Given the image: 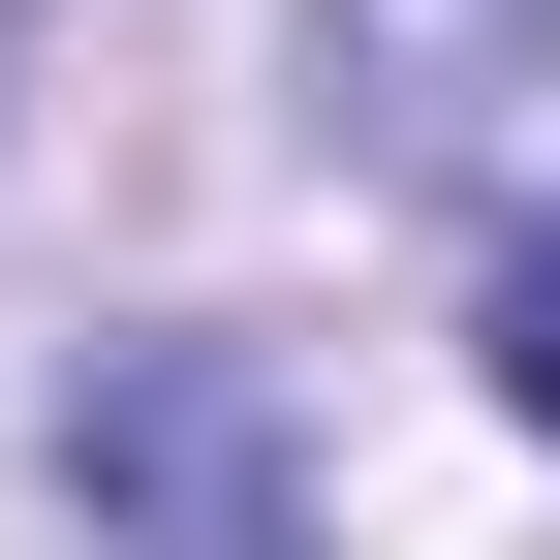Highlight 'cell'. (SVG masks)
Listing matches in <instances>:
<instances>
[{"label":"cell","instance_id":"1","mask_svg":"<svg viewBox=\"0 0 560 560\" xmlns=\"http://www.w3.org/2000/svg\"><path fill=\"white\" fill-rule=\"evenodd\" d=\"M62 467H94V560H312V436L249 342H94Z\"/></svg>","mask_w":560,"mask_h":560},{"label":"cell","instance_id":"2","mask_svg":"<svg viewBox=\"0 0 560 560\" xmlns=\"http://www.w3.org/2000/svg\"><path fill=\"white\" fill-rule=\"evenodd\" d=\"M312 62H342V125H374L405 187L560 156V0H312Z\"/></svg>","mask_w":560,"mask_h":560},{"label":"cell","instance_id":"3","mask_svg":"<svg viewBox=\"0 0 560 560\" xmlns=\"http://www.w3.org/2000/svg\"><path fill=\"white\" fill-rule=\"evenodd\" d=\"M499 405H529V436H560V249L499 280Z\"/></svg>","mask_w":560,"mask_h":560}]
</instances>
